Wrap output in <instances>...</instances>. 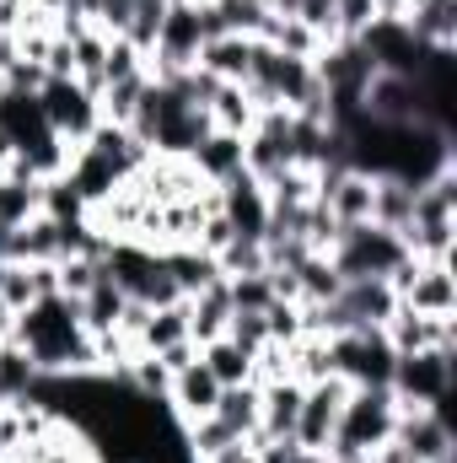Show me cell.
<instances>
[{"label":"cell","instance_id":"e0dca14e","mask_svg":"<svg viewBox=\"0 0 457 463\" xmlns=\"http://www.w3.org/2000/svg\"><path fill=\"white\" fill-rule=\"evenodd\" d=\"M189 162H194V173L205 178V184H227L242 173V135H221V129H210L194 151H189Z\"/></svg>","mask_w":457,"mask_h":463},{"label":"cell","instance_id":"2e32d148","mask_svg":"<svg viewBox=\"0 0 457 463\" xmlns=\"http://www.w3.org/2000/svg\"><path fill=\"white\" fill-rule=\"evenodd\" d=\"M189 340V297L167 302V307H145L140 329H135V345L145 355H162L167 345H183Z\"/></svg>","mask_w":457,"mask_h":463},{"label":"cell","instance_id":"9c48e42d","mask_svg":"<svg viewBox=\"0 0 457 463\" xmlns=\"http://www.w3.org/2000/svg\"><path fill=\"white\" fill-rule=\"evenodd\" d=\"M371 189H377V178L360 173V167H323V173H318V205H323L340 227L371 222Z\"/></svg>","mask_w":457,"mask_h":463},{"label":"cell","instance_id":"83f0119b","mask_svg":"<svg viewBox=\"0 0 457 463\" xmlns=\"http://www.w3.org/2000/svg\"><path fill=\"white\" fill-rule=\"evenodd\" d=\"M227 340H237L247 355H258V350L269 345V318H264V313H231Z\"/></svg>","mask_w":457,"mask_h":463},{"label":"cell","instance_id":"277c9868","mask_svg":"<svg viewBox=\"0 0 457 463\" xmlns=\"http://www.w3.org/2000/svg\"><path fill=\"white\" fill-rule=\"evenodd\" d=\"M393 291L404 307L425 318H457V264H431V259H404L393 269Z\"/></svg>","mask_w":457,"mask_h":463},{"label":"cell","instance_id":"44dd1931","mask_svg":"<svg viewBox=\"0 0 457 463\" xmlns=\"http://www.w3.org/2000/svg\"><path fill=\"white\" fill-rule=\"evenodd\" d=\"M409 216H415V184H404V178H377V189H371V222L387 227V232H404Z\"/></svg>","mask_w":457,"mask_h":463},{"label":"cell","instance_id":"8fae6325","mask_svg":"<svg viewBox=\"0 0 457 463\" xmlns=\"http://www.w3.org/2000/svg\"><path fill=\"white\" fill-rule=\"evenodd\" d=\"M216 399H221V383L210 377V366L205 361H189L183 372H173V383H167V410H173V420L183 426V420H200V415H216Z\"/></svg>","mask_w":457,"mask_h":463},{"label":"cell","instance_id":"4dcf8cb0","mask_svg":"<svg viewBox=\"0 0 457 463\" xmlns=\"http://www.w3.org/2000/svg\"><path fill=\"white\" fill-rule=\"evenodd\" d=\"M5 156H11V146H5V135H0V167H5Z\"/></svg>","mask_w":457,"mask_h":463},{"label":"cell","instance_id":"4fadbf2b","mask_svg":"<svg viewBox=\"0 0 457 463\" xmlns=\"http://www.w3.org/2000/svg\"><path fill=\"white\" fill-rule=\"evenodd\" d=\"M253 54H258V38H242V33H221V38H205V49H200V71L205 76H216V81H247V71H253Z\"/></svg>","mask_w":457,"mask_h":463},{"label":"cell","instance_id":"cb8c5ba5","mask_svg":"<svg viewBox=\"0 0 457 463\" xmlns=\"http://www.w3.org/2000/svg\"><path fill=\"white\" fill-rule=\"evenodd\" d=\"M200 361L210 366V377L221 383V388H237V383H253V355L237 345V340H210V345H200Z\"/></svg>","mask_w":457,"mask_h":463},{"label":"cell","instance_id":"4316f807","mask_svg":"<svg viewBox=\"0 0 457 463\" xmlns=\"http://www.w3.org/2000/svg\"><path fill=\"white\" fill-rule=\"evenodd\" d=\"M227 291H231V307H237V313H264V307L275 302L269 269H264V275H231V280H227Z\"/></svg>","mask_w":457,"mask_h":463},{"label":"cell","instance_id":"ba28073f","mask_svg":"<svg viewBox=\"0 0 457 463\" xmlns=\"http://www.w3.org/2000/svg\"><path fill=\"white\" fill-rule=\"evenodd\" d=\"M393 442L409 453V463H457V431L447 410H398Z\"/></svg>","mask_w":457,"mask_h":463},{"label":"cell","instance_id":"8992f818","mask_svg":"<svg viewBox=\"0 0 457 463\" xmlns=\"http://www.w3.org/2000/svg\"><path fill=\"white\" fill-rule=\"evenodd\" d=\"M38 109H43V118H49V129L60 135V140H87L92 129H98V98L76 81V76H65V81H43L38 87Z\"/></svg>","mask_w":457,"mask_h":463},{"label":"cell","instance_id":"d4e9b609","mask_svg":"<svg viewBox=\"0 0 457 463\" xmlns=\"http://www.w3.org/2000/svg\"><path fill=\"white\" fill-rule=\"evenodd\" d=\"M216 269H221V280H231V275H264L269 269V253H264L258 237H237L231 248L216 253Z\"/></svg>","mask_w":457,"mask_h":463},{"label":"cell","instance_id":"7402d4cb","mask_svg":"<svg viewBox=\"0 0 457 463\" xmlns=\"http://www.w3.org/2000/svg\"><path fill=\"white\" fill-rule=\"evenodd\" d=\"M38 211H43V184H27V178L0 173V232L27 227Z\"/></svg>","mask_w":457,"mask_h":463},{"label":"cell","instance_id":"9a60e30c","mask_svg":"<svg viewBox=\"0 0 457 463\" xmlns=\"http://www.w3.org/2000/svg\"><path fill=\"white\" fill-rule=\"evenodd\" d=\"M231 291H227V280H210L205 291H194L189 297V340L194 345H210V340H221L227 335V324H231Z\"/></svg>","mask_w":457,"mask_h":463},{"label":"cell","instance_id":"ffe728a7","mask_svg":"<svg viewBox=\"0 0 457 463\" xmlns=\"http://www.w3.org/2000/svg\"><path fill=\"white\" fill-rule=\"evenodd\" d=\"M162 264H167V275H173L178 297H194V291H205L210 280H221L216 259H210V253H200V248H167V253H162Z\"/></svg>","mask_w":457,"mask_h":463},{"label":"cell","instance_id":"484cf974","mask_svg":"<svg viewBox=\"0 0 457 463\" xmlns=\"http://www.w3.org/2000/svg\"><path fill=\"white\" fill-rule=\"evenodd\" d=\"M0 302H5L11 313H27V307L38 302L33 264H22V259H5V275H0Z\"/></svg>","mask_w":457,"mask_h":463},{"label":"cell","instance_id":"6da1fadb","mask_svg":"<svg viewBox=\"0 0 457 463\" xmlns=\"http://www.w3.org/2000/svg\"><path fill=\"white\" fill-rule=\"evenodd\" d=\"M398 426V399L387 393V383H371V388H350L340 415V431L334 442L323 448L329 463H360L371 448H382Z\"/></svg>","mask_w":457,"mask_h":463},{"label":"cell","instance_id":"e575fe53","mask_svg":"<svg viewBox=\"0 0 457 463\" xmlns=\"http://www.w3.org/2000/svg\"><path fill=\"white\" fill-rule=\"evenodd\" d=\"M0 410H5V399H0Z\"/></svg>","mask_w":457,"mask_h":463},{"label":"cell","instance_id":"1f68e13d","mask_svg":"<svg viewBox=\"0 0 457 463\" xmlns=\"http://www.w3.org/2000/svg\"><path fill=\"white\" fill-rule=\"evenodd\" d=\"M178 5H194V11H200V5H210V0H178Z\"/></svg>","mask_w":457,"mask_h":463},{"label":"cell","instance_id":"30bf717a","mask_svg":"<svg viewBox=\"0 0 457 463\" xmlns=\"http://www.w3.org/2000/svg\"><path fill=\"white\" fill-rule=\"evenodd\" d=\"M382 340L393 355H415V350H457V318H425L415 307L398 302V313L382 324Z\"/></svg>","mask_w":457,"mask_h":463},{"label":"cell","instance_id":"5b68a950","mask_svg":"<svg viewBox=\"0 0 457 463\" xmlns=\"http://www.w3.org/2000/svg\"><path fill=\"white\" fill-rule=\"evenodd\" d=\"M350 388H355V383H344L340 372H329V377L307 383V393H302V415H296V448H307V453H323V448L334 442Z\"/></svg>","mask_w":457,"mask_h":463},{"label":"cell","instance_id":"f546056e","mask_svg":"<svg viewBox=\"0 0 457 463\" xmlns=\"http://www.w3.org/2000/svg\"><path fill=\"white\" fill-rule=\"evenodd\" d=\"M0 259H11V232H0Z\"/></svg>","mask_w":457,"mask_h":463},{"label":"cell","instance_id":"5bb4252c","mask_svg":"<svg viewBox=\"0 0 457 463\" xmlns=\"http://www.w3.org/2000/svg\"><path fill=\"white\" fill-rule=\"evenodd\" d=\"M404 27L425 49H457V0H404Z\"/></svg>","mask_w":457,"mask_h":463},{"label":"cell","instance_id":"f1b7e54d","mask_svg":"<svg viewBox=\"0 0 457 463\" xmlns=\"http://www.w3.org/2000/svg\"><path fill=\"white\" fill-rule=\"evenodd\" d=\"M377 22V0H334V33L340 38H360Z\"/></svg>","mask_w":457,"mask_h":463},{"label":"cell","instance_id":"3957f363","mask_svg":"<svg viewBox=\"0 0 457 463\" xmlns=\"http://www.w3.org/2000/svg\"><path fill=\"white\" fill-rule=\"evenodd\" d=\"M452 361H457V350L393 355L387 393L398 399V410H447V399H452Z\"/></svg>","mask_w":457,"mask_h":463},{"label":"cell","instance_id":"7a4b0ae2","mask_svg":"<svg viewBox=\"0 0 457 463\" xmlns=\"http://www.w3.org/2000/svg\"><path fill=\"white\" fill-rule=\"evenodd\" d=\"M340 280H393V269L409 259L404 237L377 222H360V227H340L334 248H329Z\"/></svg>","mask_w":457,"mask_h":463},{"label":"cell","instance_id":"52a82bcc","mask_svg":"<svg viewBox=\"0 0 457 463\" xmlns=\"http://www.w3.org/2000/svg\"><path fill=\"white\" fill-rule=\"evenodd\" d=\"M329 355H334V372L355 388L387 383V372H393V350L382 340V329H344L329 340Z\"/></svg>","mask_w":457,"mask_h":463},{"label":"cell","instance_id":"d6a6232c","mask_svg":"<svg viewBox=\"0 0 457 463\" xmlns=\"http://www.w3.org/2000/svg\"><path fill=\"white\" fill-rule=\"evenodd\" d=\"M258 5H269V11H275V0H258Z\"/></svg>","mask_w":457,"mask_h":463},{"label":"cell","instance_id":"836d02e7","mask_svg":"<svg viewBox=\"0 0 457 463\" xmlns=\"http://www.w3.org/2000/svg\"><path fill=\"white\" fill-rule=\"evenodd\" d=\"M0 275H5V259H0Z\"/></svg>","mask_w":457,"mask_h":463},{"label":"cell","instance_id":"603a6c76","mask_svg":"<svg viewBox=\"0 0 457 463\" xmlns=\"http://www.w3.org/2000/svg\"><path fill=\"white\" fill-rule=\"evenodd\" d=\"M216 420L227 426L231 437H258V383L221 388V399H216Z\"/></svg>","mask_w":457,"mask_h":463},{"label":"cell","instance_id":"d6986e66","mask_svg":"<svg viewBox=\"0 0 457 463\" xmlns=\"http://www.w3.org/2000/svg\"><path fill=\"white\" fill-rule=\"evenodd\" d=\"M76 313H81V329H87V335H114L118 324H124V313H129V297L103 275V280L76 302Z\"/></svg>","mask_w":457,"mask_h":463},{"label":"cell","instance_id":"7c38bea8","mask_svg":"<svg viewBox=\"0 0 457 463\" xmlns=\"http://www.w3.org/2000/svg\"><path fill=\"white\" fill-rule=\"evenodd\" d=\"M216 194H221V216L231 222V232L264 242V227H269V194H264L247 173H237V178H227V184H216Z\"/></svg>","mask_w":457,"mask_h":463},{"label":"cell","instance_id":"ac0fdd59","mask_svg":"<svg viewBox=\"0 0 457 463\" xmlns=\"http://www.w3.org/2000/svg\"><path fill=\"white\" fill-rule=\"evenodd\" d=\"M205 114H210V129H221V135H247L253 118H258V103L247 98V87H237V81H216Z\"/></svg>","mask_w":457,"mask_h":463}]
</instances>
